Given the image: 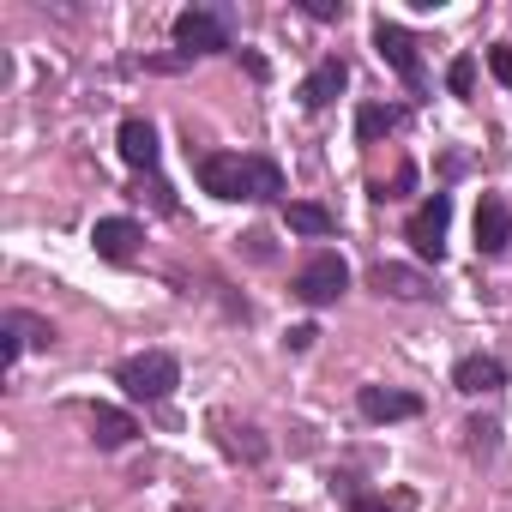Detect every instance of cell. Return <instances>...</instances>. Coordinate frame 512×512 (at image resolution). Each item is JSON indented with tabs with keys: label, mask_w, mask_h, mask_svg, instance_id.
<instances>
[{
	"label": "cell",
	"mask_w": 512,
	"mask_h": 512,
	"mask_svg": "<svg viewBox=\"0 0 512 512\" xmlns=\"http://www.w3.org/2000/svg\"><path fill=\"white\" fill-rule=\"evenodd\" d=\"M452 386H458L464 398H488V392L506 386V362H500V356H482V350H476V356H458V362H452Z\"/></svg>",
	"instance_id": "cell-11"
},
{
	"label": "cell",
	"mask_w": 512,
	"mask_h": 512,
	"mask_svg": "<svg viewBox=\"0 0 512 512\" xmlns=\"http://www.w3.org/2000/svg\"><path fill=\"white\" fill-rule=\"evenodd\" d=\"M410 500H386V494H368V488H356L350 500H344V512H404Z\"/></svg>",
	"instance_id": "cell-21"
},
{
	"label": "cell",
	"mask_w": 512,
	"mask_h": 512,
	"mask_svg": "<svg viewBox=\"0 0 512 512\" xmlns=\"http://www.w3.org/2000/svg\"><path fill=\"white\" fill-rule=\"evenodd\" d=\"M217 428H223L217 440H223V452H229V458H241V464H266V452H272V446H266V434H260V428H235V422H223V416H217Z\"/></svg>",
	"instance_id": "cell-18"
},
{
	"label": "cell",
	"mask_w": 512,
	"mask_h": 512,
	"mask_svg": "<svg viewBox=\"0 0 512 512\" xmlns=\"http://www.w3.org/2000/svg\"><path fill=\"white\" fill-rule=\"evenodd\" d=\"M506 247H512V205L500 193H482L476 199V253L482 260H500Z\"/></svg>",
	"instance_id": "cell-7"
},
{
	"label": "cell",
	"mask_w": 512,
	"mask_h": 512,
	"mask_svg": "<svg viewBox=\"0 0 512 512\" xmlns=\"http://www.w3.org/2000/svg\"><path fill=\"white\" fill-rule=\"evenodd\" d=\"M199 187L223 205H266V199H284V169L260 151H205L193 163Z\"/></svg>",
	"instance_id": "cell-1"
},
{
	"label": "cell",
	"mask_w": 512,
	"mask_h": 512,
	"mask_svg": "<svg viewBox=\"0 0 512 512\" xmlns=\"http://www.w3.org/2000/svg\"><path fill=\"white\" fill-rule=\"evenodd\" d=\"M175 49H181V61H205V55L235 49L229 13L223 7H187V13H175Z\"/></svg>",
	"instance_id": "cell-4"
},
{
	"label": "cell",
	"mask_w": 512,
	"mask_h": 512,
	"mask_svg": "<svg viewBox=\"0 0 512 512\" xmlns=\"http://www.w3.org/2000/svg\"><path fill=\"white\" fill-rule=\"evenodd\" d=\"M410 187H416V163H398V175H392V187H386V181H374V187H368V193H374V199H380V205H386V199H404V193H410Z\"/></svg>",
	"instance_id": "cell-20"
},
{
	"label": "cell",
	"mask_w": 512,
	"mask_h": 512,
	"mask_svg": "<svg viewBox=\"0 0 512 512\" xmlns=\"http://www.w3.org/2000/svg\"><path fill=\"white\" fill-rule=\"evenodd\" d=\"M344 290H350V260H344L338 247H314L308 260L296 266V278H290V296L302 308H332Z\"/></svg>",
	"instance_id": "cell-2"
},
{
	"label": "cell",
	"mask_w": 512,
	"mask_h": 512,
	"mask_svg": "<svg viewBox=\"0 0 512 512\" xmlns=\"http://www.w3.org/2000/svg\"><path fill=\"white\" fill-rule=\"evenodd\" d=\"M241 241H247L253 260H272V235H266V229H253V235H241Z\"/></svg>",
	"instance_id": "cell-25"
},
{
	"label": "cell",
	"mask_w": 512,
	"mask_h": 512,
	"mask_svg": "<svg viewBox=\"0 0 512 512\" xmlns=\"http://www.w3.org/2000/svg\"><path fill=\"white\" fill-rule=\"evenodd\" d=\"M314 338H320V326H290V338H284V344H290V350H308Z\"/></svg>",
	"instance_id": "cell-26"
},
{
	"label": "cell",
	"mask_w": 512,
	"mask_h": 512,
	"mask_svg": "<svg viewBox=\"0 0 512 512\" xmlns=\"http://www.w3.org/2000/svg\"><path fill=\"white\" fill-rule=\"evenodd\" d=\"M115 386L133 398V404H163L175 386H181V362L169 350H139L115 368Z\"/></svg>",
	"instance_id": "cell-3"
},
{
	"label": "cell",
	"mask_w": 512,
	"mask_h": 512,
	"mask_svg": "<svg viewBox=\"0 0 512 512\" xmlns=\"http://www.w3.org/2000/svg\"><path fill=\"white\" fill-rule=\"evenodd\" d=\"M115 151H121V163H127V169L151 175V169H157V127H151L145 115H127V121H121V133H115Z\"/></svg>",
	"instance_id": "cell-12"
},
{
	"label": "cell",
	"mask_w": 512,
	"mask_h": 512,
	"mask_svg": "<svg viewBox=\"0 0 512 512\" xmlns=\"http://www.w3.org/2000/svg\"><path fill=\"white\" fill-rule=\"evenodd\" d=\"M446 229H452V193H428V199L410 211L404 241L422 253V260H434V266H440V253H446Z\"/></svg>",
	"instance_id": "cell-5"
},
{
	"label": "cell",
	"mask_w": 512,
	"mask_h": 512,
	"mask_svg": "<svg viewBox=\"0 0 512 512\" xmlns=\"http://www.w3.org/2000/svg\"><path fill=\"white\" fill-rule=\"evenodd\" d=\"M446 85H452V97H470V91H476V61L458 55V61L446 67Z\"/></svg>",
	"instance_id": "cell-22"
},
{
	"label": "cell",
	"mask_w": 512,
	"mask_h": 512,
	"mask_svg": "<svg viewBox=\"0 0 512 512\" xmlns=\"http://www.w3.org/2000/svg\"><path fill=\"white\" fill-rule=\"evenodd\" d=\"M464 434H470V440H464V446H470V458H494V452H500V422L470 416V422H464Z\"/></svg>",
	"instance_id": "cell-19"
},
{
	"label": "cell",
	"mask_w": 512,
	"mask_h": 512,
	"mask_svg": "<svg viewBox=\"0 0 512 512\" xmlns=\"http://www.w3.org/2000/svg\"><path fill=\"white\" fill-rule=\"evenodd\" d=\"M139 241H145V229L133 217H97L91 223V247H97V260H109V266H127L139 253Z\"/></svg>",
	"instance_id": "cell-8"
},
{
	"label": "cell",
	"mask_w": 512,
	"mask_h": 512,
	"mask_svg": "<svg viewBox=\"0 0 512 512\" xmlns=\"http://www.w3.org/2000/svg\"><path fill=\"white\" fill-rule=\"evenodd\" d=\"M356 410H362V422H410V416H422V398L416 392H398V386H362L356 392Z\"/></svg>",
	"instance_id": "cell-9"
},
{
	"label": "cell",
	"mask_w": 512,
	"mask_h": 512,
	"mask_svg": "<svg viewBox=\"0 0 512 512\" xmlns=\"http://www.w3.org/2000/svg\"><path fill=\"white\" fill-rule=\"evenodd\" d=\"M133 434H139V422H133L127 410H109V404L91 410V440H97V452H121Z\"/></svg>",
	"instance_id": "cell-15"
},
{
	"label": "cell",
	"mask_w": 512,
	"mask_h": 512,
	"mask_svg": "<svg viewBox=\"0 0 512 512\" xmlns=\"http://www.w3.org/2000/svg\"><path fill=\"white\" fill-rule=\"evenodd\" d=\"M350 85V67H344V55H326L308 79H302V109H326V103H338V91Z\"/></svg>",
	"instance_id": "cell-13"
},
{
	"label": "cell",
	"mask_w": 512,
	"mask_h": 512,
	"mask_svg": "<svg viewBox=\"0 0 512 512\" xmlns=\"http://www.w3.org/2000/svg\"><path fill=\"white\" fill-rule=\"evenodd\" d=\"M284 223H290L296 235H314V241L338 235V217H332L320 199H284Z\"/></svg>",
	"instance_id": "cell-14"
},
{
	"label": "cell",
	"mask_w": 512,
	"mask_h": 512,
	"mask_svg": "<svg viewBox=\"0 0 512 512\" xmlns=\"http://www.w3.org/2000/svg\"><path fill=\"white\" fill-rule=\"evenodd\" d=\"M296 7H302L308 19H320V25H332V19H344V0H296Z\"/></svg>",
	"instance_id": "cell-24"
},
{
	"label": "cell",
	"mask_w": 512,
	"mask_h": 512,
	"mask_svg": "<svg viewBox=\"0 0 512 512\" xmlns=\"http://www.w3.org/2000/svg\"><path fill=\"white\" fill-rule=\"evenodd\" d=\"M488 73L512 91V43H494V49H488Z\"/></svg>",
	"instance_id": "cell-23"
},
{
	"label": "cell",
	"mask_w": 512,
	"mask_h": 512,
	"mask_svg": "<svg viewBox=\"0 0 512 512\" xmlns=\"http://www.w3.org/2000/svg\"><path fill=\"white\" fill-rule=\"evenodd\" d=\"M374 49H380V61L410 85V91H422L428 85V73H422V55H416V37L404 31V25H392V19H374Z\"/></svg>",
	"instance_id": "cell-6"
},
{
	"label": "cell",
	"mask_w": 512,
	"mask_h": 512,
	"mask_svg": "<svg viewBox=\"0 0 512 512\" xmlns=\"http://www.w3.org/2000/svg\"><path fill=\"white\" fill-rule=\"evenodd\" d=\"M404 115H410L404 103H362V109H356V139H362V145H374V139L398 133V127H404Z\"/></svg>",
	"instance_id": "cell-17"
},
{
	"label": "cell",
	"mask_w": 512,
	"mask_h": 512,
	"mask_svg": "<svg viewBox=\"0 0 512 512\" xmlns=\"http://www.w3.org/2000/svg\"><path fill=\"white\" fill-rule=\"evenodd\" d=\"M0 338H13L19 350H49V344H55V326H49L43 314H25V308H13L7 320H0Z\"/></svg>",
	"instance_id": "cell-16"
},
{
	"label": "cell",
	"mask_w": 512,
	"mask_h": 512,
	"mask_svg": "<svg viewBox=\"0 0 512 512\" xmlns=\"http://www.w3.org/2000/svg\"><path fill=\"white\" fill-rule=\"evenodd\" d=\"M368 284H374L380 296H392V302H428V296H434V278L416 272V266H398V260H380V266L368 272Z\"/></svg>",
	"instance_id": "cell-10"
}]
</instances>
